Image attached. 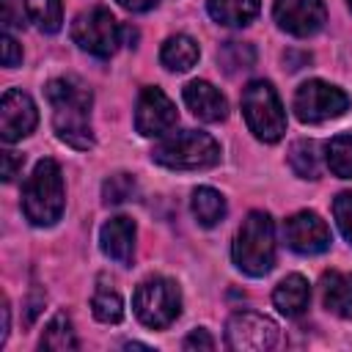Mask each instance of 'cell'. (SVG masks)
<instances>
[{
  "label": "cell",
  "mask_w": 352,
  "mask_h": 352,
  "mask_svg": "<svg viewBox=\"0 0 352 352\" xmlns=\"http://www.w3.org/2000/svg\"><path fill=\"white\" fill-rule=\"evenodd\" d=\"M47 102L52 107V126L55 135L72 148H91V91L74 77H55L47 82Z\"/></svg>",
  "instance_id": "6da1fadb"
},
{
  "label": "cell",
  "mask_w": 352,
  "mask_h": 352,
  "mask_svg": "<svg viewBox=\"0 0 352 352\" xmlns=\"http://www.w3.org/2000/svg\"><path fill=\"white\" fill-rule=\"evenodd\" d=\"M278 341V324L256 311H236L226 322V346L234 352H267Z\"/></svg>",
  "instance_id": "9c48e42d"
},
{
  "label": "cell",
  "mask_w": 352,
  "mask_h": 352,
  "mask_svg": "<svg viewBox=\"0 0 352 352\" xmlns=\"http://www.w3.org/2000/svg\"><path fill=\"white\" fill-rule=\"evenodd\" d=\"M121 8H126V11H132V14H138V11H148V8H154L160 0H116Z\"/></svg>",
  "instance_id": "1f68e13d"
},
{
  "label": "cell",
  "mask_w": 352,
  "mask_h": 352,
  "mask_svg": "<svg viewBox=\"0 0 352 352\" xmlns=\"http://www.w3.org/2000/svg\"><path fill=\"white\" fill-rule=\"evenodd\" d=\"M289 168L300 179H319L322 173V154L316 140H294L289 146Z\"/></svg>",
  "instance_id": "ffe728a7"
},
{
  "label": "cell",
  "mask_w": 352,
  "mask_h": 352,
  "mask_svg": "<svg viewBox=\"0 0 352 352\" xmlns=\"http://www.w3.org/2000/svg\"><path fill=\"white\" fill-rule=\"evenodd\" d=\"M242 116L261 143H278L286 132V113L278 91L267 80H250L242 91Z\"/></svg>",
  "instance_id": "5b68a950"
},
{
  "label": "cell",
  "mask_w": 352,
  "mask_h": 352,
  "mask_svg": "<svg viewBox=\"0 0 352 352\" xmlns=\"http://www.w3.org/2000/svg\"><path fill=\"white\" fill-rule=\"evenodd\" d=\"M231 256L234 264L250 278H261L275 267V223L267 212L253 209L242 220L231 245Z\"/></svg>",
  "instance_id": "3957f363"
},
{
  "label": "cell",
  "mask_w": 352,
  "mask_h": 352,
  "mask_svg": "<svg viewBox=\"0 0 352 352\" xmlns=\"http://www.w3.org/2000/svg\"><path fill=\"white\" fill-rule=\"evenodd\" d=\"M324 162L333 176L338 179H352V132L336 135L324 146Z\"/></svg>",
  "instance_id": "cb8c5ba5"
},
{
  "label": "cell",
  "mask_w": 352,
  "mask_h": 352,
  "mask_svg": "<svg viewBox=\"0 0 352 352\" xmlns=\"http://www.w3.org/2000/svg\"><path fill=\"white\" fill-rule=\"evenodd\" d=\"M217 60L228 74H236L256 63V50L248 41H226L217 52Z\"/></svg>",
  "instance_id": "d4e9b609"
},
{
  "label": "cell",
  "mask_w": 352,
  "mask_h": 352,
  "mask_svg": "<svg viewBox=\"0 0 352 352\" xmlns=\"http://www.w3.org/2000/svg\"><path fill=\"white\" fill-rule=\"evenodd\" d=\"M182 346H184L187 352H192V349H206V352H209V349H214V338H212L204 327H198V330H192V333L184 338Z\"/></svg>",
  "instance_id": "4dcf8cb0"
},
{
  "label": "cell",
  "mask_w": 352,
  "mask_h": 352,
  "mask_svg": "<svg viewBox=\"0 0 352 352\" xmlns=\"http://www.w3.org/2000/svg\"><path fill=\"white\" fill-rule=\"evenodd\" d=\"M28 19L41 33H58L63 25V6L60 0H22Z\"/></svg>",
  "instance_id": "7402d4cb"
},
{
  "label": "cell",
  "mask_w": 352,
  "mask_h": 352,
  "mask_svg": "<svg viewBox=\"0 0 352 352\" xmlns=\"http://www.w3.org/2000/svg\"><path fill=\"white\" fill-rule=\"evenodd\" d=\"M283 239L286 245L300 256H316L324 253L333 242L327 223L316 212H297L283 223Z\"/></svg>",
  "instance_id": "8fae6325"
},
{
  "label": "cell",
  "mask_w": 352,
  "mask_h": 352,
  "mask_svg": "<svg viewBox=\"0 0 352 352\" xmlns=\"http://www.w3.org/2000/svg\"><path fill=\"white\" fill-rule=\"evenodd\" d=\"M22 63V44L11 36V30L3 33V66L6 69H16Z\"/></svg>",
  "instance_id": "f1b7e54d"
},
{
  "label": "cell",
  "mask_w": 352,
  "mask_h": 352,
  "mask_svg": "<svg viewBox=\"0 0 352 352\" xmlns=\"http://www.w3.org/2000/svg\"><path fill=\"white\" fill-rule=\"evenodd\" d=\"M138 192V184L129 173H113L102 184V201L104 204H124Z\"/></svg>",
  "instance_id": "4316f807"
},
{
  "label": "cell",
  "mask_w": 352,
  "mask_h": 352,
  "mask_svg": "<svg viewBox=\"0 0 352 352\" xmlns=\"http://www.w3.org/2000/svg\"><path fill=\"white\" fill-rule=\"evenodd\" d=\"M206 8L217 25L242 28V25H250L256 19L258 0H206Z\"/></svg>",
  "instance_id": "d6986e66"
},
{
  "label": "cell",
  "mask_w": 352,
  "mask_h": 352,
  "mask_svg": "<svg viewBox=\"0 0 352 352\" xmlns=\"http://www.w3.org/2000/svg\"><path fill=\"white\" fill-rule=\"evenodd\" d=\"M121 33H124V28L118 25V19L102 6H94L82 14H77V19L72 22L74 44L96 58H110L121 44Z\"/></svg>",
  "instance_id": "ba28073f"
},
{
  "label": "cell",
  "mask_w": 352,
  "mask_h": 352,
  "mask_svg": "<svg viewBox=\"0 0 352 352\" xmlns=\"http://www.w3.org/2000/svg\"><path fill=\"white\" fill-rule=\"evenodd\" d=\"M0 314H3V322H0V346H3L6 338H8V302H3Z\"/></svg>",
  "instance_id": "d6a6232c"
},
{
  "label": "cell",
  "mask_w": 352,
  "mask_h": 352,
  "mask_svg": "<svg viewBox=\"0 0 352 352\" xmlns=\"http://www.w3.org/2000/svg\"><path fill=\"white\" fill-rule=\"evenodd\" d=\"M352 99L344 88L330 85L324 80H308L294 91L292 110L302 124H322L330 118H338L349 110Z\"/></svg>",
  "instance_id": "52a82bcc"
},
{
  "label": "cell",
  "mask_w": 352,
  "mask_h": 352,
  "mask_svg": "<svg viewBox=\"0 0 352 352\" xmlns=\"http://www.w3.org/2000/svg\"><path fill=\"white\" fill-rule=\"evenodd\" d=\"M91 311H94V316H96L99 322L116 324V322H121V316H124V300L118 297L116 289L99 286V289L94 292V297H91Z\"/></svg>",
  "instance_id": "484cf974"
},
{
  "label": "cell",
  "mask_w": 352,
  "mask_h": 352,
  "mask_svg": "<svg viewBox=\"0 0 352 352\" xmlns=\"http://www.w3.org/2000/svg\"><path fill=\"white\" fill-rule=\"evenodd\" d=\"M333 217L338 223V231L346 236V242H352V190H344V192L336 195Z\"/></svg>",
  "instance_id": "83f0119b"
},
{
  "label": "cell",
  "mask_w": 352,
  "mask_h": 352,
  "mask_svg": "<svg viewBox=\"0 0 352 352\" xmlns=\"http://www.w3.org/2000/svg\"><path fill=\"white\" fill-rule=\"evenodd\" d=\"M176 104L157 85H146L135 104V129L143 138H162L176 126Z\"/></svg>",
  "instance_id": "30bf717a"
},
{
  "label": "cell",
  "mask_w": 352,
  "mask_h": 352,
  "mask_svg": "<svg viewBox=\"0 0 352 352\" xmlns=\"http://www.w3.org/2000/svg\"><path fill=\"white\" fill-rule=\"evenodd\" d=\"M22 165H25V157H22V154H16V151H3V157H0V176H3V182H11V179L22 170Z\"/></svg>",
  "instance_id": "f546056e"
},
{
  "label": "cell",
  "mask_w": 352,
  "mask_h": 352,
  "mask_svg": "<svg viewBox=\"0 0 352 352\" xmlns=\"http://www.w3.org/2000/svg\"><path fill=\"white\" fill-rule=\"evenodd\" d=\"M322 302L338 319H352V272L330 270L322 275Z\"/></svg>",
  "instance_id": "2e32d148"
},
{
  "label": "cell",
  "mask_w": 352,
  "mask_h": 352,
  "mask_svg": "<svg viewBox=\"0 0 352 352\" xmlns=\"http://www.w3.org/2000/svg\"><path fill=\"white\" fill-rule=\"evenodd\" d=\"M198 55H201V50L195 44V38H190L184 33H176V36L165 38V44L160 50V63L168 72H187L198 63Z\"/></svg>",
  "instance_id": "ac0fdd59"
},
{
  "label": "cell",
  "mask_w": 352,
  "mask_h": 352,
  "mask_svg": "<svg viewBox=\"0 0 352 352\" xmlns=\"http://www.w3.org/2000/svg\"><path fill=\"white\" fill-rule=\"evenodd\" d=\"M190 206H192L195 220L204 228H212V226H217L226 217V198L214 187H198V190H192Z\"/></svg>",
  "instance_id": "44dd1931"
},
{
  "label": "cell",
  "mask_w": 352,
  "mask_h": 352,
  "mask_svg": "<svg viewBox=\"0 0 352 352\" xmlns=\"http://www.w3.org/2000/svg\"><path fill=\"white\" fill-rule=\"evenodd\" d=\"M77 338H74V330H72V322L66 314H55L44 333H41V341H38V349H55V352H63V349H77Z\"/></svg>",
  "instance_id": "603a6c76"
},
{
  "label": "cell",
  "mask_w": 352,
  "mask_h": 352,
  "mask_svg": "<svg viewBox=\"0 0 352 352\" xmlns=\"http://www.w3.org/2000/svg\"><path fill=\"white\" fill-rule=\"evenodd\" d=\"M132 308L135 316L151 327V330H162L170 322H176V316L182 314V292L170 278H148L143 280L135 294H132Z\"/></svg>",
  "instance_id": "8992f818"
},
{
  "label": "cell",
  "mask_w": 352,
  "mask_h": 352,
  "mask_svg": "<svg viewBox=\"0 0 352 352\" xmlns=\"http://www.w3.org/2000/svg\"><path fill=\"white\" fill-rule=\"evenodd\" d=\"M38 124V110L33 104V99L19 91V88H8L0 99V138L3 143H16L22 138H28Z\"/></svg>",
  "instance_id": "4fadbf2b"
},
{
  "label": "cell",
  "mask_w": 352,
  "mask_h": 352,
  "mask_svg": "<svg viewBox=\"0 0 352 352\" xmlns=\"http://www.w3.org/2000/svg\"><path fill=\"white\" fill-rule=\"evenodd\" d=\"M346 6H349V11H352V0H346Z\"/></svg>",
  "instance_id": "836d02e7"
},
{
  "label": "cell",
  "mask_w": 352,
  "mask_h": 352,
  "mask_svg": "<svg viewBox=\"0 0 352 352\" xmlns=\"http://www.w3.org/2000/svg\"><path fill=\"white\" fill-rule=\"evenodd\" d=\"M63 204H66V190H63L60 165L55 160H38L22 187L25 217L30 220V226L38 228L55 226L63 214Z\"/></svg>",
  "instance_id": "7a4b0ae2"
},
{
  "label": "cell",
  "mask_w": 352,
  "mask_h": 352,
  "mask_svg": "<svg viewBox=\"0 0 352 352\" xmlns=\"http://www.w3.org/2000/svg\"><path fill=\"white\" fill-rule=\"evenodd\" d=\"M308 302H311V286H308V280L302 278V275H286L278 286H275V292H272V305L283 314V316H300V314H305V308H308Z\"/></svg>",
  "instance_id": "e0dca14e"
},
{
  "label": "cell",
  "mask_w": 352,
  "mask_h": 352,
  "mask_svg": "<svg viewBox=\"0 0 352 352\" xmlns=\"http://www.w3.org/2000/svg\"><path fill=\"white\" fill-rule=\"evenodd\" d=\"M182 96H184V104L190 107V113H192L195 118H201V121L214 124V121H223V118L228 116V102H226V96H223L212 82H206V80H192V82H187L184 91H182Z\"/></svg>",
  "instance_id": "5bb4252c"
},
{
  "label": "cell",
  "mask_w": 352,
  "mask_h": 352,
  "mask_svg": "<svg viewBox=\"0 0 352 352\" xmlns=\"http://www.w3.org/2000/svg\"><path fill=\"white\" fill-rule=\"evenodd\" d=\"M272 14L278 28L297 38L319 33L322 25L327 22L324 0H275Z\"/></svg>",
  "instance_id": "7c38bea8"
},
{
  "label": "cell",
  "mask_w": 352,
  "mask_h": 352,
  "mask_svg": "<svg viewBox=\"0 0 352 352\" xmlns=\"http://www.w3.org/2000/svg\"><path fill=\"white\" fill-rule=\"evenodd\" d=\"M135 223L124 214L118 217H110L102 231H99V242H102V253L107 258H113L116 264H124L129 267L132 264V256H135Z\"/></svg>",
  "instance_id": "9a60e30c"
},
{
  "label": "cell",
  "mask_w": 352,
  "mask_h": 352,
  "mask_svg": "<svg viewBox=\"0 0 352 352\" xmlns=\"http://www.w3.org/2000/svg\"><path fill=\"white\" fill-rule=\"evenodd\" d=\"M151 160L170 170H201L220 162V143L209 132L182 129L165 135L154 146Z\"/></svg>",
  "instance_id": "277c9868"
}]
</instances>
